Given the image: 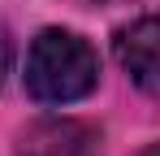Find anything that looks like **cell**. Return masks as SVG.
<instances>
[{
	"label": "cell",
	"instance_id": "1",
	"mask_svg": "<svg viewBox=\"0 0 160 156\" xmlns=\"http://www.w3.org/2000/svg\"><path fill=\"white\" fill-rule=\"evenodd\" d=\"M22 87L43 108L78 104L100 87V52L87 35L69 26H43L26 48Z\"/></svg>",
	"mask_w": 160,
	"mask_h": 156
},
{
	"label": "cell",
	"instance_id": "2",
	"mask_svg": "<svg viewBox=\"0 0 160 156\" xmlns=\"http://www.w3.org/2000/svg\"><path fill=\"white\" fill-rule=\"evenodd\" d=\"M112 61L143 96L160 100V13H143L134 22L117 26L112 35Z\"/></svg>",
	"mask_w": 160,
	"mask_h": 156
},
{
	"label": "cell",
	"instance_id": "3",
	"mask_svg": "<svg viewBox=\"0 0 160 156\" xmlns=\"http://www.w3.org/2000/svg\"><path fill=\"white\" fill-rule=\"evenodd\" d=\"M18 156H100V134L87 122L48 117L18 139Z\"/></svg>",
	"mask_w": 160,
	"mask_h": 156
},
{
	"label": "cell",
	"instance_id": "4",
	"mask_svg": "<svg viewBox=\"0 0 160 156\" xmlns=\"http://www.w3.org/2000/svg\"><path fill=\"white\" fill-rule=\"evenodd\" d=\"M9 65H13V39H9V30L0 26V82L9 74Z\"/></svg>",
	"mask_w": 160,
	"mask_h": 156
},
{
	"label": "cell",
	"instance_id": "5",
	"mask_svg": "<svg viewBox=\"0 0 160 156\" xmlns=\"http://www.w3.org/2000/svg\"><path fill=\"white\" fill-rule=\"evenodd\" d=\"M134 156H160V143H147L143 152H134Z\"/></svg>",
	"mask_w": 160,
	"mask_h": 156
}]
</instances>
